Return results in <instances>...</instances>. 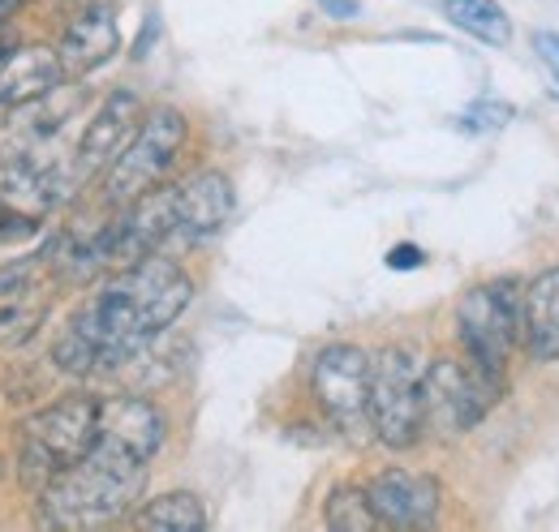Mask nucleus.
Returning a JSON list of instances; mask_svg holds the SVG:
<instances>
[{
	"instance_id": "obj_1",
	"label": "nucleus",
	"mask_w": 559,
	"mask_h": 532,
	"mask_svg": "<svg viewBox=\"0 0 559 532\" xmlns=\"http://www.w3.org/2000/svg\"><path fill=\"white\" fill-rule=\"evenodd\" d=\"M194 301V279L164 254H146L134 266L112 270V279L78 310L57 335L52 361L66 374L126 370Z\"/></svg>"
},
{
	"instance_id": "obj_2",
	"label": "nucleus",
	"mask_w": 559,
	"mask_h": 532,
	"mask_svg": "<svg viewBox=\"0 0 559 532\" xmlns=\"http://www.w3.org/2000/svg\"><path fill=\"white\" fill-rule=\"evenodd\" d=\"M142 481H146V464L139 456L95 438V447L78 464L57 472L39 489L44 516H48V524H61V529L108 524L130 511V503L142 494Z\"/></svg>"
},
{
	"instance_id": "obj_3",
	"label": "nucleus",
	"mask_w": 559,
	"mask_h": 532,
	"mask_svg": "<svg viewBox=\"0 0 559 532\" xmlns=\"http://www.w3.org/2000/svg\"><path fill=\"white\" fill-rule=\"evenodd\" d=\"M99 438V396H66L22 425V481L44 489Z\"/></svg>"
},
{
	"instance_id": "obj_4",
	"label": "nucleus",
	"mask_w": 559,
	"mask_h": 532,
	"mask_svg": "<svg viewBox=\"0 0 559 532\" xmlns=\"http://www.w3.org/2000/svg\"><path fill=\"white\" fill-rule=\"evenodd\" d=\"M421 374H426V365L418 361L414 348L392 343L379 356H370V434L392 451L414 447L426 430Z\"/></svg>"
},
{
	"instance_id": "obj_5",
	"label": "nucleus",
	"mask_w": 559,
	"mask_h": 532,
	"mask_svg": "<svg viewBox=\"0 0 559 532\" xmlns=\"http://www.w3.org/2000/svg\"><path fill=\"white\" fill-rule=\"evenodd\" d=\"M186 133L190 125L177 108H151L142 117L139 133L126 142V150L104 168V202L126 206V202L142 198L146 190H155L164 181V172L177 164Z\"/></svg>"
},
{
	"instance_id": "obj_6",
	"label": "nucleus",
	"mask_w": 559,
	"mask_h": 532,
	"mask_svg": "<svg viewBox=\"0 0 559 532\" xmlns=\"http://www.w3.org/2000/svg\"><path fill=\"white\" fill-rule=\"evenodd\" d=\"M456 335L465 356L490 374L508 383V352L521 335V292L512 279H495V283H478L461 297L456 305Z\"/></svg>"
},
{
	"instance_id": "obj_7",
	"label": "nucleus",
	"mask_w": 559,
	"mask_h": 532,
	"mask_svg": "<svg viewBox=\"0 0 559 532\" xmlns=\"http://www.w3.org/2000/svg\"><path fill=\"white\" fill-rule=\"evenodd\" d=\"M499 396H503V378L483 374L469 356L465 361L439 356L421 374V416L443 438L469 434L490 408H495Z\"/></svg>"
},
{
	"instance_id": "obj_8",
	"label": "nucleus",
	"mask_w": 559,
	"mask_h": 532,
	"mask_svg": "<svg viewBox=\"0 0 559 532\" xmlns=\"http://www.w3.org/2000/svg\"><path fill=\"white\" fill-rule=\"evenodd\" d=\"M310 391L323 416L349 434H370V352L357 343H328L310 365Z\"/></svg>"
},
{
	"instance_id": "obj_9",
	"label": "nucleus",
	"mask_w": 559,
	"mask_h": 532,
	"mask_svg": "<svg viewBox=\"0 0 559 532\" xmlns=\"http://www.w3.org/2000/svg\"><path fill=\"white\" fill-rule=\"evenodd\" d=\"M142 99L134 90H112L104 104H99V112L91 117V125L82 130L78 137V146H73V177H78V185H86L95 172H104L121 150H126V142L139 133L142 125Z\"/></svg>"
},
{
	"instance_id": "obj_10",
	"label": "nucleus",
	"mask_w": 559,
	"mask_h": 532,
	"mask_svg": "<svg viewBox=\"0 0 559 532\" xmlns=\"http://www.w3.org/2000/svg\"><path fill=\"white\" fill-rule=\"evenodd\" d=\"M366 498H370L379 524H388V529H426L443 507L439 481L426 472H409V468L379 472L366 485Z\"/></svg>"
},
{
	"instance_id": "obj_11",
	"label": "nucleus",
	"mask_w": 559,
	"mask_h": 532,
	"mask_svg": "<svg viewBox=\"0 0 559 532\" xmlns=\"http://www.w3.org/2000/svg\"><path fill=\"white\" fill-rule=\"evenodd\" d=\"M121 48V26H117V4L112 0H91L57 44V57L70 77H86L104 69Z\"/></svg>"
},
{
	"instance_id": "obj_12",
	"label": "nucleus",
	"mask_w": 559,
	"mask_h": 532,
	"mask_svg": "<svg viewBox=\"0 0 559 532\" xmlns=\"http://www.w3.org/2000/svg\"><path fill=\"white\" fill-rule=\"evenodd\" d=\"M233 181L224 172H194L177 185V241L194 245L215 237L233 215Z\"/></svg>"
},
{
	"instance_id": "obj_13",
	"label": "nucleus",
	"mask_w": 559,
	"mask_h": 532,
	"mask_svg": "<svg viewBox=\"0 0 559 532\" xmlns=\"http://www.w3.org/2000/svg\"><path fill=\"white\" fill-rule=\"evenodd\" d=\"M99 443H112V447L139 456L142 464H151L155 451L164 447V416L142 396L99 399Z\"/></svg>"
},
{
	"instance_id": "obj_14",
	"label": "nucleus",
	"mask_w": 559,
	"mask_h": 532,
	"mask_svg": "<svg viewBox=\"0 0 559 532\" xmlns=\"http://www.w3.org/2000/svg\"><path fill=\"white\" fill-rule=\"evenodd\" d=\"M70 73L61 65L57 48L31 44L17 52H4L0 61V108H31L44 95H52Z\"/></svg>"
},
{
	"instance_id": "obj_15",
	"label": "nucleus",
	"mask_w": 559,
	"mask_h": 532,
	"mask_svg": "<svg viewBox=\"0 0 559 532\" xmlns=\"http://www.w3.org/2000/svg\"><path fill=\"white\" fill-rule=\"evenodd\" d=\"M521 335L534 361H559V266L521 292Z\"/></svg>"
},
{
	"instance_id": "obj_16",
	"label": "nucleus",
	"mask_w": 559,
	"mask_h": 532,
	"mask_svg": "<svg viewBox=\"0 0 559 532\" xmlns=\"http://www.w3.org/2000/svg\"><path fill=\"white\" fill-rule=\"evenodd\" d=\"M443 17L461 35H469L487 48H508V39H512V22L499 0H443Z\"/></svg>"
},
{
	"instance_id": "obj_17",
	"label": "nucleus",
	"mask_w": 559,
	"mask_h": 532,
	"mask_svg": "<svg viewBox=\"0 0 559 532\" xmlns=\"http://www.w3.org/2000/svg\"><path fill=\"white\" fill-rule=\"evenodd\" d=\"M139 529L151 532H203L207 529V511L194 494L177 489V494H159L139 511Z\"/></svg>"
},
{
	"instance_id": "obj_18",
	"label": "nucleus",
	"mask_w": 559,
	"mask_h": 532,
	"mask_svg": "<svg viewBox=\"0 0 559 532\" xmlns=\"http://www.w3.org/2000/svg\"><path fill=\"white\" fill-rule=\"evenodd\" d=\"M44 318H48V301H44L35 288L22 292V297L0 301V348H17V343H26L31 335L44 327Z\"/></svg>"
},
{
	"instance_id": "obj_19",
	"label": "nucleus",
	"mask_w": 559,
	"mask_h": 532,
	"mask_svg": "<svg viewBox=\"0 0 559 532\" xmlns=\"http://www.w3.org/2000/svg\"><path fill=\"white\" fill-rule=\"evenodd\" d=\"M328 529H336V532L379 529V516H374V507H370L366 489H357V485H341V489H332V498H328Z\"/></svg>"
},
{
	"instance_id": "obj_20",
	"label": "nucleus",
	"mask_w": 559,
	"mask_h": 532,
	"mask_svg": "<svg viewBox=\"0 0 559 532\" xmlns=\"http://www.w3.org/2000/svg\"><path fill=\"white\" fill-rule=\"evenodd\" d=\"M39 263H44V258H17V263L0 266V301L39 288Z\"/></svg>"
},
{
	"instance_id": "obj_21",
	"label": "nucleus",
	"mask_w": 559,
	"mask_h": 532,
	"mask_svg": "<svg viewBox=\"0 0 559 532\" xmlns=\"http://www.w3.org/2000/svg\"><path fill=\"white\" fill-rule=\"evenodd\" d=\"M465 121H474V125H465V130H499V125L512 121V108H508V104H495V99H478V104L465 112Z\"/></svg>"
},
{
	"instance_id": "obj_22",
	"label": "nucleus",
	"mask_w": 559,
	"mask_h": 532,
	"mask_svg": "<svg viewBox=\"0 0 559 532\" xmlns=\"http://www.w3.org/2000/svg\"><path fill=\"white\" fill-rule=\"evenodd\" d=\"M534 52L543 57V65L551 69L559 82V35L556 31H538V35H534Z\"/></svg>"
},
{
	"instance_id": "obj_23",
	"label": "nucleus",
	"mask_w": 559,
	"mask_h": 532,
	"mask_svg": "<svg viewBox=\"0 0 559 532\" xmlns=\"http://www.w3.org/2000/svg\"><path fill=\"white\" fill-rule=\"evenodd\" d=\"M388 266H392V270H414V266H421V250L418 245H396V250L388 254Z\"/></svg>"
},
{
	"instance_id": "obj_24",
	"label": "nucleus",
	"mask_w": 559,
	"mask_h": 532,
	"mask_svg": "<svg viewBox=\"0 0 559 532\" xmlns=\"http://www.w3.org/2000/svg\"><path fill=\"white\" fill-rule=\"evenodd\" d=\"M17 4H22V0H0V22H4V17H9Z\"/></svg>"
},
{
	"instance_id": "obj_25",
	"label": "nucleus",
	"mask_w": 559,
	"mask_h": 532,
	"mask_svg": "<svg viewBox=\"0 0 559 532\" xmlns=\"http://www.w3.org/2000/svg\"><path fill=\"white\" fill-rule=\"evenodd\" d=\"M0 61H4V52H0Z\"/></svg>"
},
{
	"instance_id": "obj_26",
	"label": "nucleus",
	"mask_w": 559,
	"mask_h": 532,
	"mask_svg": "<svg viewBox=\"0 0 559 532\" xmlns=\"http://www.w3.org/2000/svg\"><path fill=\"white\" fill-rule=\"evenodd\" d=\"M0 464H4V460H0Z\"/></svg>"
}]
</instances>
